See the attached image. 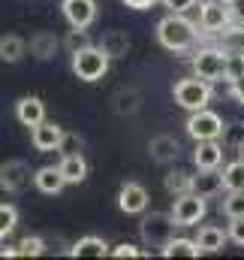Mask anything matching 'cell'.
Here are the masks:
<instances>
[{
  "label": "cell",
  "instance_id": "6da1fadb",
  "mask_svg": "<svg viewBox=\"0 0 244 260\" xmlns=\"http://www.w3.org/2000/svg\"><path fill=\"white\" fill-rule=\"evenodd\" d=\"M199 24H193L190 18H184V12H169L166 18H160L157 24V40L166 52H175V55H184L196 46L199 40Z\"/></svg>",
  "mask_w": 244,
  "mask_h": 260
},
{
  "label": "cell",
  "instance_id": "7a4b0ae2",
  "mask_svg": "<svg viewBox=\"0 0 244 260\" xmlns=\"http://www.w3.org/2000/svg\"><path fill=\"white\" fill-rule=\"evenodd\" d=\"M109 55L100 49V46H88V49H82V52H72V73L82 79V82H100L106 73H109Z\"/></svg>",
  "mask_w": 244,
  "mask_h": 260
},
{
  "label": "cell",
  "instance_id": "3957f363",
  "mask_svg": "<svg viewBox=\"0 0 244 260\" xmlns=\"http://www.w3.org/2000/svg\"><path fill=\"white\" fill-rule=\"evenodd\" d=\"M172 94H175V103H178L181 109L196 112V109H205V106L211 103V82H205V79H199V76H193V79H178L175 88H172Z\"/></svg>",
  "mask_w": 244,
  "mask_h": 260
},
{
  "label": "cell",
  "instance_id": "277c9868",
  "mask_svg": "<svg viewBox=\"0 0 244 260\" xmlns=\"http://www.w3.org/2000/svg\"><path fill=\"white\" fill-rule=\"evenodd\" d=\"M232 9L226 0H205L199 6V30L205 37H220L229 24H232Z\"/></svg>",
  "mask_w": 244,
  "mask_h": 260
},
{
  "label": "cell",
  "instance_id": "5b68a950",
  "mask_svg": "<svg viewBox=\"0 0 244 260\" xmlns=\"http://www.w3.org/2000/svg\"><path fill=\"white\" fill-rule=\"evenodd\" d=\"M178 224H175V218H172V212L166 215V212H151V215H145V221L139 224V233H142V242L145 245H151V248H163L169 239H172V230H175Z\"/></svg>",
  "mask_w": 244,
  "mask_h": 260
},
{
  "label": "cell",
  "instance_id": "8992f818",
  "mask_svg": "<svg viewBox=\"0 0 244 260\" xmlns=\"http://www.w3.org/2000/svg\"><path fill=\"white\" fill-rule=\"evenodd\" d=\"M223 130H226L223 118H220L217 112H211L208 106L190 112V118H187V133H190L196 142H202V139H220Z\"/></svg>",
  "mask_w": 244,
  "mask_h": 260
},
{
  "label": "cell",
  "instance_id": "52a82bcc",
  "mask_svg": "<svg viewBox=\"0 0 244 260\" xmlns=\"http://www.w3.org/2000/svg\"><path fill=\"white\" fill-rule=\"evenodd\" d=\"M223 73H226V52L223 49L208 46V49H199L193 55V76H199L205 82H217V79H223Z\"/></svg>",
  "mask_w": 244,
  "mask_h": 260
},
{
  "label": "cell",
  "instance_id": "ba28073f",
  "mask_svg": "<svg viewBox=\"0 0 244 260\" xmlns=\"http://www.w3.org/2000/svg\"><path fill=\"white\" fill-rule=\"evenodd\" d=\"M172 218H175L178 227H193V224H199V221L205 218V197L196 194V191L175 197V203H172Z\"/></svg>",
  "mask_w": 244,
  "mask_h": 260
},
{
  "label": "cell",
  "instance_id": "9c48e42d",
  "mask_svg": "<svg viewBox=\"0 0 244 260\" xmlns=\"http://www.w3.org/2000/svg\"><path fill=\"white\" fill-rule=\"evenodd\" d=\"M30 179H33V173H30V167L24 160H6V164H0V188L6 194H21L30 185Z\"/></svg>",
  "mask_w": 244,
  "mask_h": 260
},
{
  "label": "cell",
  "instance_id": "30bf717a",
  "mask_svg": "<svg viewBox=\"0 0 244 260\" xmlns=\"http://www.w3.org/2000/svg\"><path fill=\"white\" fill-rule=\"evenodd\" d=\"M61 9H63V18L72 27H88L97 18V3L94 0H63Z\"/></svg>",
  "mask_w": 244,
  "mask_h": 260
},
{
  "label": "cell",
  "instance_id": "8fae6325",
  "mask_svg": "<svg viewBox=\"0 0 244 260\" xmlns=\"http://www.w3.org/2000/svg\"><path fill=\"white\" fill-rule=\"evenodd\" d=\"M63 139V127H58L55 121H39L36 127H30V142L36 151H58Z\"/></svg>",
  "mask_w": 244,
  "mask_h": 260
},
{
  "label": "cell",
  "instance_id": "7c38bea8",
  "mask_svg": "<svg viewBox=\"0 0 244 260\" xmlns=\"http://www.w3.org/2000/svg\"><path fill=\"white\" fill-rule=\"evenodd\" d=\"M118 206L127 215H142L148 209V191L142 185H136V182H127L121 188V194H118Z\"/></svg>",
  "mask_w": 244,
  "mask_h": 260
},
{
  "label": "cell",
  "instance_id": "4fadbf2b",
  "mask_svg": "<svg viewBox=\"0 0 244 260\" xmlns=\"http://www.w3.org/2000/svg\"><path fill=\"white\" fill-rule=\"evenodd\" d=\"M223 160V145L217 139H202L193 151V164L196 170H217Z\"/></svg>",
  "mask_w": 244,
  "mask_h": 260
},
{
  "label": "cell",
  "instance_id": "5bb4252c",
  "mask_svg": "<svg viewBox=\"0 0 244 260\" xmlns=\"http://www.w3.org/2000/svg\"><path fill=\"white\" fill-rule=\"evenodd\" d=\"M148 151H151V157H154L157 164H172V160H178L181 145H178V139H175V136L160 133V136H154V139H151Z\"/></svg>",
  "mask_w": 244,
  "mask_h": 260
},
{
  "label": "cell",
  "instance_id": "9a60e30c",
  "mask_svg": "<svg viewBox=\"0 0 244 260\" xmlns=\"http://www.w3.org/2000/svg\"><path fill=\"white\" fill-rule=\"evenodd\" d=\"M15 115L24 127H36L39 121H46V103L39 97H21L15 106Z\"/></svg>",
  "mask_w": 244,
  "mask_h": 260
},
{
  "label": "cell",
  "instance_id": "2e32d148",
  "mask_svg": "<svg viewBox=\"0 0 244 260\" xmlns=\"http://www.w3.org/2000/svg\"><path fill=\"white\" fill-rule=\"evenodd\" d=\"M33 185H36V191H43V194H61L63 185H66V179H63L61 167H39V170L33 173Z\"/></svg>",
  "mask_w": 244,
  "mask_h": 260
},
{
  "label": "cell",
  "instance_id": "e0dca14e",
  "mask_svg": "<svg viewBox=\"0 0 244 260\" xmlns=\"http://www.w3.org/2000/svg\"><path fill=\"white\" fill-rule=\"evenodd\" d=\"M58 49H61V40H58L52 30H39V34L30 37V55H33L36 61H49V58H55Z\"/></svg>",
  "mask_w": 244,
  "mask_h": 260
},
{
  "label": "cell",
  "instance_id": "ac0fdd59",
  "mask_svg": "<svg viewBox=\"0 0 244 260\" xmlns=\"http://www.w3.org/2000/svg\"><path fill=\"white\" fill-rule=\"evenodd\" d=\"M223 188H226L223 185V173H217V170H199V176H193V191L202 194L205 200L217 197Z\"/></svg>",
  "mask_w": 244,
  "mask_h": 260
},
{
  "label": "cell",
  "instance_id": "d6986e66",
  "mask_svg": "<svg viewBox=\"0 0 244 260\" xmlns=\"http://www.w3.org/2000/svg\"><path fill=\"white\" fill-rule=\"evenodd\" d=\"M61 173H63V179H66V185H78V182H85V176H88V160H85L78 151L63 154Z\"/></svg>",
  "mask_w": 244,
  "mask_h": 260
},
{
  "label": "cell",
  "instance_id": "ffe728a7",
  "mask_svg": "<svg viewBox=\"0 0 244 260\" xmlns=\"http://www.w3.org/2000/svg\"><path fill=\"white\" fill-rule=\"evenodd\" d=\"M226 239H229V233H223V230H220V227H214V224H205V227L199 230V236H196L199 248H202V251H208V254L223 251Z\"/></svg>",
  "mask_w": 244,
  "mask_h": 260
},
{
  "label": "cell",
  "instance_id": "44dd1931",
  "mask_svg": "<svg viewBox=\"0 0 244 260\" xmlns=\"http://www.w3.org/2000/svg\"><path fill=\"white\" fill-rule=\"evenodd\" d=\"M69 254H72V257H106V254H112V248H109L106 239H100V236H85V239H78V242L69 248Z\"/></svg>",
  "mask_w": 244,
  "mask_h": 260
},
{
  "label": "cell",
  "instance_id": "7402d4cb",
  "mask_svg": "<svg viewBox=\"0 0 244 260\" xmlns=\"http://www.w3.org/2000/svg\"><path fill=\"white\" fill-rule=\"evenodd\" d=\"M24 52H27V43L21 37H15V34L0 37V61L3 64H18L24 58Z\"/></svg>",
  "mask_w": 244,
  "mask_h": 260
},
{
  "label": "cell",
  "instance_id": "603a6c76",
  "mask_svg": "<svg viewBox=\"0 0 244 260\" xmlns=\"http://www.w3.org/2000/svg\"><path fill=\"white\" fill-rule=\"evenodd\" d=\"M100 49L109 55V58H124L130 52V37L124 30H106L103 40H100Z\"/></svg>",
  "mask_w": 244,
  "mask_h": 260
},
{
  "label": "cell",
  "instance_id": "cb8c5ba5",
  "mask_svg": "<svg viewBox=\"0 0 244 260\" xmlns=\"http://www.w3.org/2000/svg\"><path fill=\"white\" fill-rule=\"evenodd\" d=\"M160 254H163V257H199L202 248H199L196 239H175V236H172V239L160 248Z\"/></svg>",
  "mask_w": 244,
  "mask_h": 260
},
{
  "label": "cell",
  "instance_id": "d4e9b609",
  "mask_svg": "<svg viewBox=\"0 0 244 260\" xmlns=\"http://www.w3.org/2000/svg\"><path fill=\"white\" fill-rule=\"evenodd\" d=\"M217 40H220V49H223V52H244V24L232 21Z\"/></svg>",
  "mask_w": 244,
  "mask_h": 260
},
{
  "label": "cell",
  "instance_id": "484cf974",
  "mask_svg": "<svg viewBox=\"0 0 244 260\" xmlns=\"http://www.w3.org/2000/svg\"><path fill=\"white\" fill-rule=\"evenodd\" d=\"M166 191L172 197H181V194H190L193 191V176L190 173H184V170H175V173H169L166 176Z\"/></svg>",
  "mask_w": 244,
  "mask_h": 260
},
{
  "label": "cell",
  "instance_id": "4316f807",
  "mask_svg": "<svg viewBox=\"0 0 244 260\" xmlns=\"http://www.w3.org/2000/svg\"><path fill=\"white\" fill-rule=\"evenodd\" d=\"M223 185L226 191H244V160H232L223 167Z\"/></svg>",
  "mask_w": 244,
  "mask_h": 260
},
{
  "label": "cell",
  "instance_id": "83f0119b",
  "mask_svg": "<svg viewBox=\"0 0 244 260\" xmlns=\"http://www.w3.org/2000/svg\"><path fill=\"white\" fill-rule=\"evenodd\" d=\"M139 103H142V97L136 91H118L115 94V112L118 115H136L139 112Z\"/></svg>",
  "mask_w": 244,
  "mask_h": 260
},
{
  "label": "cell",
  "instance_id": "f1b7e54d",
  "mask_svg": "<svg viewBox=\"0 0 244 260\" xmlns=\"http://www.w3.org/2000/svg\"><path fill=\"white\" fill-rule=\"evenodd\" d=\"M220 209L226 218H244V191H226Z\"/></svg>",
  "mask_w": 244,
  "mask_h": 260
},
{
  "label": "cell",
  "instance_id": "f546056e",
  "mask_svg": "<svg viewBox=\"0 0 244 260\" xmlns=\"http://www.w3.org/2000/svg\"><path fill=\"white\" fill-rule=\"evenodd\" d=\"M18 224V209L12 203H0V239H6Z\"/></svg>",
  "mask_w": 244,
  "mask_h": 260
},
{
  "label": "cell",
  "instance_id": "4dcf8cb0",
  "mask_svg": "<svg viewBox=\"0 0 244 260\" xmlns=\"http://www.w3.org/2000/svg\"><path fill=\"white\" fill-rule=\"evenodd\" d=\"M241 76H244V52H226V73H223V79L232 85Z\"/></svg>",
  "mask_w": 244,
  "mask_h": 260
},
{
  "label": "cell",
  "instance_id": "1f68e13d",
  "mask_svg": "<svg viewBox=\"0 0 244 260\" xmlns=\"http://www.w3.org/2000/svg\"><path fill=\"white\" fill-rule=\"evenodd\" d=\"M15 251H18V257H39V254L46 251V242H43L39 236H24V239L15 245Z\"/></svg>",
  "mask_w": 244,
  "mask_h": 260
},
{
  "label": "cell",
  "instance_id": "d6a6232c",
  "mask_svg": "<svg viewBox=\"0 0 244 260\" xmlns=\"http://www.w3.org/2000/svg\"><path fill=\"white\" fill-rule=\"evenodd\" d=\"M66 49H69V55L72 52H82V49H88L91 46V37H88V30L85 27H72L69 34H66V43H63Z\"/></svg>",
  "mask_w": 244,
  "mask_h": 260
},
{
  "label": "cell",
  "instance_id": "836d02e7",
  "mask_svg": "<svg viewBox=\"0 0 244 260\" xmlns=\"http://www.w3.org/2000/svg\"><path fill=\"white\" fill-rule=\"evenodd\" d=\"M229 239L235 245H244V218H229Z\"/></svg>",
  "mask_w": 244,
  "mask_h": 260
},
{
  "label": "cell",
  "instance_id": "e575fe53",
  "mask_svg": "<svg viewBox=\"0 0 244 260\" xmlns=\"http://www.w3.org/2000/svg\"><path fill=\"white\" fill-rule=\"evenodd\" d=\"M112 257H145V251L130 245V242H121L118 248H112Z\"/></svg>",
  "mask_w": 244,
  "mask_h": 260
},
{
  "label": "cell",
  "instance_id": "d590c367",
  "mask_svg": "<svg viewBox=\"0 0 244 260\" xmlns=\"http://www.w3.org/2000/svg\"><path fill=\"white\" fill-rule=\"evenodd\" d=\"M78 145H82V139H78L75 133H63V139H61V145H58V151H63V154H72Z\"/></svg>",
  "mask_w": 244,
  "mask_h": 260
},
{
  "label": "cell",
  "instance_id": "8d00e7d4",
  "mask_svg": "<svg viewBox=\"0 0 244 260\" xmlns=\"http://www.w3.org/2000/svg\"><path fill=\"white\" fill-rule=\"evenodd\" d=\"M163 6H166L169 12H187V9L196 6V0H163Z\"/></svg>",
  "mask_w": 244,
  "mask_h": 260
},
{
  "label": "cell",
  "instance_id": "74e56055",
  "mask_svg": "<svg viewBox=\"0 0 244 260\" xmlns=\"http://www.w3.org/2000/svg\"><path fill=\"white\" fill-rule=\"evenodd\" d=\"M229 9H232V18H235L238 24H244V0H232Z\"/></svg>",
  "mask_w": 244,
  "mask_h": 260
},
{
  "label": "cell",
  "instance_id": "f35d334b",
  "mask_svg": "<svg viewBox=\"0 0 244 260\" xmlns=\"http://www.w3.org/2000/svg\"><path fill=\"white\" fill-rule=\"evenodd\" d=\"M232 97H235V100H238V103L244 106V76L232 82Z\"/></svg>",
  "mask_w": 244,
  "mask_h": 260
},
{
  "label": "cell",
  "instance_id": "ab89813d",
  "mask_svg": "<svg viewBox=\"0 0 244 260\" xmlns=\"http://www.w3.org/2000/svg\"><path fill=\"white\" fill-rule=\"evenodd\" d=\"M124 3H127L130 9H151L157 0H124Z\"/></svg>",
  "mask_w": 244,
  "mask_h": 260
},
{
  "label": "cell",
  "instance_id": "60d3db41",
  "mask_svg": "<svg viewBox=\"0 0 244 260\" xmlns=\"http://www.w3.org/2000/svg\"><path fill=\"white\" fill-rule=\"evenodd\" d=\"M0 257H18V251H15V248H3V245H0Z\"/></svg>",
  "mask_w": 244,
  "mask_h": 260
},
{
  "label": "cell",
  "instance_id": "b9f144b4",
  "mask_svg": "<svg viewBox=\"0 0 244 260\" xmlns=\"http://www.w3.org/2000/svg\"><path fill=\"white\" fill-rule=\"evenodd\" d=\"M238 157L244 160V136H241V142H238Z\"/></svg>",
  "mask_w": 244,
  "mask_h": 260
}]
</instances>
